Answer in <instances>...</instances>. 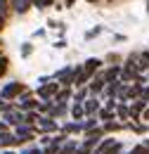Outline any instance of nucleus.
Returning <instances> with one entry per match:
<instances>
[{
    "instance_id": "nucleus-1",
    "label": "nucleus",
    "mask_w": 149,
    "mask_h": 154,
    "mask_svg": "<svg viewBox=\"0 0 149 154\" xmlns=\"http://www.w3.org/2000/svg\"><path fill=\"white\" fill-rule=\"evenodd\" d=\"M21 93H26V85L21 83V81H10L2 90H0V100L5 102V100H19Z\"/></svg>"
},
{
    "instance_id": "nucleus-2",
    "label": "nucleus",
    "mask_w": 149,
    "mask_h": 154,
    "mask_svg": "<svg viewBox=\"0 0 149 154\" xmlns=\"http://www.w3.org/2000/svg\"><path fill=\"white\" fill-rule=\"evenodd\" d=\"M59 83L57 81H50L47 85H43V88H36V95L45 102V104H55V97H57V93H59Z\"/></svg>"
},
{
    "instance_id": "nucleus-3",
    "label": "nucleus",
    "mask_w": 149,
    "mask_h": 154,
    "mask_svg": "<svg viewBox=\"0 0 149 154\" xmlns=\"http://www.w3.org/2000/svg\"><path fill=\"white\" fill-rule=\"evenodd\" d=\"M36 128H38V133L50 135V133H57V131H59V123H57V119H52V116L40 114V119H38V123H36Z\"/></svg>"
},
{
    "instance_id": "nucleus-4",
    "label": "nucleus",
    "mask_w": 149,
    "mask_h": 154,
    "mask_svg": "<svg viewBox=\"0 0 149 154\" xmlns=\"http://www.w3.org/2000/svg\"><path fill=\"white\" fill-rule=\"evenodd\" d=\"M52 81H57V83H59L62 88H71V83H74V66H71V64L62 66L59 71H55Z\"/></svg>"
},
{
    "instance_id": "nucleus-5",
    "label": "nucleus",
    "mask_w": 149,
    "mask_h": 154,
    "mask_svg": "<svg viewBox=\"0 0 149 154\" xmlns=\"http://www.w3.org/2000/svg\"><path fill=\"white\" fill-rule=\"evenodd\" d=\"M104 88H107L104 71H97V74L93 76V81L88 83V93H90V97H99L102 93H104Z\"/></svg>"
},
{
    "instance_id": "nucleus-6",
    "label": "nucleus",
    "mask_w": 149,
    "mask_h": 154,
    "mask_svg": "<svg viewBox=\"0 0 149 154\" xmlns=\"http://www.w3.org/2000/svg\"><path fill=\"white\" fill-rule=\"evenodd\" d=\"M17 107L24 112V114H26V112H38V100L33 97V93H31V90H26V93H21V95H19Z\"/></svg>"
},
{
    "instance_id": "nucleus-7",
    "label": "nucleus",
    "mask_w": 149,
    "mask_h": 154,
    "mask_svg": "<svg viewBox=\"0 0 149 154\" xmlns=\"http://www.w3.org/2000/svg\"><path fill=\"white\" fill-rule=\"evenodd\" d=\"M24 119H26V114H24L19 107H14V109H12V112H7V114H2V121H5L7 126H14V128L24 123Z\"/></svg>"
},
{
    "instance_id": "nucleus-8",
    "label": "nucleus",
    "mask_w": 149,
    "mask_h": 154,
    "mask_svg": "<svg viewBox=\"0 0 149 154\" xmlns=\"http://www.w3.org/2000/svg\"><path fill=\"white\" fill-rule=\"evenodd\" d=\"M17 145H24V140L17 137L14 133H2L0 135V149H12V147H17Z\"/></svg>"
},
{
    "instance_id": "nucleus-9",
    "label": "nucleus",
    "mask_w": 149,
    "mask_h": 154,
    "mask_svg": "<svg viewBox=\"0 0 149 154\" xmlns=\"http://www.w3.org/2000/svg\"><path fill=\"white\" fill-rule=\"evenodd\" d=\"M36 126H29V123H21V126H17L14 128V135L17 137H21L24 142H29V140H33V135H36Z\"/></svg>"
},
{
    "instance_id": "nucleus-10",
    "label": "nucleus",
    "mask_w": 149,
    "mask_h": 154,
    "mask_svg": "<svg viewBox=\"0 0 149 154\" xmlns=\"http://www.w3.org/2000/svg\"><path fill=\"white\" fill-rule=\"evenodd\" d=\"M83 109H85V119H88V116H97V112L102 109V102H99L97 97H88V100L83 102Z\"/></svg>"
},
{
    "instance_id": "nucleus-11",
    "label": "nucleus",
    "mask_w": 149,
    "mask_h": 154,
    "mask_svg": "<svg viewBox=\"0 0 149 154\" xmlns=\"http://www.w3.org/2000/svg\"><path fill=\"white\" fill-rule=\"evenodd\" d=\"M99 66H102V59H97V57H90V59L83 62V71L90 76V81H93V76L99 71Z\"/></svg>"
},
{
    "instance_id": "nucleus-12",
    "label": "nucleus",
    "mask_w": 149,
    "mask_h": 154,
    "mask_svg": "<svg viewBox=\"0 0 149 154\" xmlns=\"http://www.w3.org/2000/svg\"><path fill=\"white\" fill-rule=\"evenodd\" d=\"M10 7H12L19 17H21V14H26L33 5H31V0H10Z\"/></svg>"
},
{
    "instance_id": "nucleus-13",
    "label": "nucleus",
    "mask_w": 149,
    "mask_h": 154,
    "mask_svg": "<svg viewBox=\"0 0 149 154\" xmlns=\"http://www.w3.org/2000/svg\"><path fill=\"white\" fill-rule=\"evenodd\" d=\"M121 78V64H114V66H109L107 71H104V81L107 83H114V81H118Z\"/></svg>"
},
{
    "instance_id": "nucleus-14",
    "label": "nucleus",
    "mask_w": 149,
    "mask_h": 154,
    "mask_svg": "<svg viewBox=\"0 0 149 154\" xmlns=\"http://www.w3.org/2000/svg\"><path fill=\"white\" fill-rule=\"evenodd\" d=\"M71 119H74L76 123H83V121H85V109H83V104H78V102L71 104Z\"/></svg>"
},
{
    "instance_id": "nucleus-15",
    "label": "nucleus",
    "mask_w": 149,
    "mask_h": 154,
    "mask_svg": "<svg viewBox=\"0 0 149 154\" xmlns=\"http://www.w3.org/2000/svg\"><path fill=\"white\" fill-rule=\"evenodd\" d=\"M59 131L64 135H71V133H83V123H76V121H69L64 126H59Z\"/></svg>"
},
{
    "instance_id": "nucleus-16",
    "label": "nucleus",
    "mask_w": 149,
    "mask_h": 154,
    "mask_svg": "<svg viewBox=\"0 0 149 154\" xmlns=\"http://www.w3.org/2000/svg\"><path fill=\"white\" fill-rule=\"evenodd\" d=\"M116 119H118V121H121V123L126 126V121L130 119V107H128V104H121V102H118V107H116Z\"/></svg>"
},
{
    "instance_id": "nucleus-17",
    "label": "nucleus",
    "mask_w": 149,
    "mask_h": 154,
    "mask_svg": "<svg viewBox=\"0 0 149 154\" xmlns=\"http://www.w3.org/2000/svg\"><path fill=\"white\" fill-rule=\"evenodd\" d=\"M78 145H81V142H76V140H71V137H69V140H66V142L59 147V152H57V154H76Z\"/></svg>"
},
{
    "instance_id": "nucleus-18",
    "label": "nucleus",
    "mask_w": 149,
    "mask_h": 154,
    "mask_svg": "<svg viewBox=\"0 0 149 154\" xmlns=\"http://www.w3.org/2000/svg\"><path fill=\"white\" fill-rule=\"evenodd\" d=\"M114 119H116V112L107 109V107H102V109L97 112V121H102V123H109V121H114Z\"/></svg>"
},
{
    "instance_id": "nucleus-19",
    "label": "nucleus",
    "mask_w": 149,
    "mask_h": 154,
    "mask_svg": "<svg viewBox=\"0 0 149 154\" xmlns=\"http://www.w3.org/2000/svg\"><path fill=\"white\" fill-rule=\"evenodd\" d=\"M102 128H104V133H118V131H123L126 126H123L121 121L114 119V121H109V123H102Z\"/></svg>"
},
{
    "instance_id": "nucleus-20",
    "label": "nucleus",
    "mask_w": 149,
    "mask_h": 154,
    "mask_svg": "<svg viewBox=\"0 0 149 154\" xmlns=\"http://www.w3.org/2000/svg\"><path fill=\"white\" fill-rule=\"evenodd\" d=\"M99 126V121H97V116H88L85 121H83V135L85 133H90V131H95Z\"/></svg>"
},
{
    "instance_id": "nucleus-21",
    "label": "nucleus",
    "mask_w": 149,
    "mask_h": 154,
    "mask_svg": "<svg viewBox=\"0 0 149 154\" xmlns=\"http://www.w3.org/2000/svg\"><path fill=\"white\" fill-rule=\"evenodd\" d=\"M71 90H74V88H59V93H57L55 102H64V104H66V102L71 100Z\"/></svg>"
},
{
    "instance_id": "nucleus-22",
    "label": "nucleus",
    "mask_w": 149,
    "mask_h": 154,
    "mask_svg": "<svg viewBox=\"0 0 149 154\" xmlns=\"http://www.w3.org/2000/svg\"><path fill=\"white\" fill-rule=\"evenodd\" d=\"M19 55L24 59H29L31 55H33V43L31 40H26V43H21V48H19Z\"/></svg>"
},
{
    "instance_id": "nucleus-23",
    "label": "nucleus",
    "mask_w": 149,
    "mask_h": 154,
    "mask_svg": "<svg viewBox=\"0 0 149 154\" xmlns=\"http://www.w3.org/2000/svg\"><path fill=\"white\" fill-rule=\"evenodd\" d=\"M90 97V93H88V88H78L76 90V95H74V102H78V104H83L85 100Z\"/></svg>"
},
{
    "instance_id": "nucleus-24",
    "label": "nucleus",
    "mask_w": 149,
    "mask_h": 154,
    "mask_svg": "<svg viewBox=\"0 0 149 154\" xmlns=\"http://www.w3.org/2000/svg\"><path fill=\"white\" fill-rule=\"evenodd\" d=\"M102 31H104V26H95V29H88V31L83 33V38H85V40H93V38H97Z\"/></svg>"
},
{
    "instance_id": "nucleus-25",
    "label": "nucleus",
    "mask_w": 149,
    "mask_h": 154,
    "mask_svg": "<svg viewBox=\"0 0 149 154\" xmlns=\"http://www.w3.org/2000/svg\"><path fill=\"white\" fill-rule=\"evenodd\" d=\"M102 154H123V142H118V140H116L111 147H109L107 152H102Z\"/></svg>"
},
{
    "instance_id": "nucleus-26",
    "label": "nucleus",
    "mask_w": 149,
    "mask_h": 154,
    "mask_svg": "<svg viewBox=\"0 0 149 154\" xmlns=\"http://www.w3.org/2000/svg\"><path fill=\"white\" fill-rule=\"evenodd\" d=\"M7 66H10V59L2 55V57H0V76H5V74H7Z\"/></svg>"
},
{
    "instance_id": "nucleus-27",
    "label": "nucleus",
    "mask_w": 149,
    "mask_h": 154,
    "mask_svg": "<svg viewBox=\"0 0 149 154\" xmlns=\"http://www.w3.org/2000/svg\"><path fill=\"white\" fill-rule=\"evenodd\" d=\"M21 154H43V147H38V145H31V147H26Z\"/></svg>"
},
{
    "instance_id": "nucleus-28",
    "label": "nucleus",
    "mask_w": 149,
    "mask_h": 154,
    "mask_svg": "<svg viewBox=\"0 0 149 154\" xmlns=\"http://www.w3.org/2000/svg\"><path fill=\"white\" fill-rule=\"evenodd\" d=\"M7 10H10V0H0V17H7Z\"/></svg>"
},
{
    "instance_id": "nucleus-29",
    "label": "nucleus",
    "mask_w": 149,
    "mask_h": 154,
    "mask_svg": "<svg viewBox=\"0 0 149 154\" xmlns=\"http://www.w3.org/2000/svg\"><path fill=\"white\" fill-rule=\"evenodd\" d=\"M52 48H57V50H64V48H66V38H57L55 43H52Z\"/></svg>"
},
{
    "instance_id": "nucleus-30",
    "label": "nucleus",
    "mask_w": 149,
    "mask_h": 154,
    "mask_svg": "<svg viewBox=\"0 0 149 154\" xmlns=\"http://www.w3.org/2000/svg\"><path fill=\"white\" fill-rule=\"evenodd\" d=\"M52 81V76H38V88H43V85H47Z\"/></svg>"
},
{
    "instance_id": "nucleus-31",
    "label": "nucleus",
    "mask_w": 149,
    "mask_h": 154,
    "mask_svg": "<svg viewBox=\"0 0 149 154\" xmlns=\"http://www.w3.org/2000/svg\"><path fill=\"white\" fill-rule=\"evenodd\" d=\"M59 152V147H55V145H47V147H43V154H57Z\"/></svg>"
},
{
    "instance_id": "nucleus-32",
    "label": "nucleus",
    "mask_w": 149,
    "mask_h": 154,
    "mask_svg": "<svg viewBox=\"0 0 149 154\" xmlns=\"http://www.w3.org/2000/svg\"><path fill=\"white\" fill-rule=\"evenodd\" d=\"M31 5H33L36 10H45V0H31Z\"/></svg>"
},
{
    "instance_id": "nucleus-33",
    "label": "nucleus",
    "mask_w": 149,
    "mask_h": 154,
    "mask_svg": "<svg viewBox=\"0 0 149 154\" xmlns=\"http://www.w3.org/2000/svg\"><path fill=\"white\" fill-rule=\"evenodd\" d=\"M140 57H142V62H144V66H147V71H149V50H144Z\"/></svg>"
},
{
    "instance_id": "nucleus-34",
    "label": "nucleus",
    "mask_w": 149,
    "mask_h": 154,
    "mask_svg": "<svg viewBox=\"0 0 149 154\" xmlns=\"http://www.w3.org/2000/svg\"><path fill=\"white\" fill-rule=\"evenodd\" d=\"M2 133H10V126H7L5 121H0V135H2Z\"/></svg>"
},
{
    "instance_id": "nucleus-35",
    "label": "nucleus",
    "mask_w": 149,
    "mask_h": 154,
    "mask_svg": "<svg viewBox=\"0 0 149 154\" xmlns=\"http://www.w3.org/2000/svg\"><path fill=\"white\" fill-rule=\"evenodd\" d=\"M57 26H59V21H57V19H50V21H47V29H57Z\"/></svg>"
},
{
    "instance_id": "nucleus-36",
    "label": "nucleus",
    "mask_w": 149,
    "mask_h": 154,
    "mask_svg": "<svg viewBox=\"0 0 149 154\" xmlns=\"http://www.w3.org/2000/svg\"><path fill=\"white\" fill-rule=\"evenodd\" d=\"M43 36H45V29H38L36 33H33V38H43Z\"/></svg>"
},
{
    "instance_id": "nucleus-37",
    "label": "nucleus",
    "mask_w": 149,
    "mask_h": 154,
    "mask_svg": "<svg viewBox=\"0 0 149 154\" xmlns=\"http://www.w3.org/2000/svg\"><path fill=\"white\" fill-rule=\"evenodd\" d=\"M76 5V0H64V7H74Z\"/></svg>"
},
{
    "instance_id": "nucleus-38",
    "label": "nucleus",
    "mask_w": 149,
    "mask_h": 154,
    "mask_svg": "<svg viewBox=\"0 0 149 154\" xmlns=\"http://www.w3.org/2000/svg\"><path fill=\"white\" fill-rule=\"evenodd\" d=\"M142 119H144V121H149V109H144V112H142Z\"/></svg>"
},
{
    "instance_id": "nucleus-39",
    "label": "nucleus",
    "mask_w": 149,
    "mask_h": 154,
    "mask_svg": "<svg viewBox=\"0 0 149 154\" xmlns=\"http://www.w3.org/2000/svg\"><path fill=\"white\" fill-rule=\"evenodd\" d=\"M142 145H144V147L149 149V137H144V140H142Z\"/></svg>"
},
{
    "instance_id": "nucleus-40",
    "label": "nucleus",
    "mask_w": 149,
    "mask_h": 154,
    "mask_svg": "<svg viewBox=\"0 0 149 154\" xmlns=\"http://www.w3.org/2000/svg\"><path fill=\"white\" fill-rule=\"evenodd\" d=\"M0 154H17V152H12V149H2Z\"/></svg>"
},
{
    "instance_id": "nucleus-41",
    "label": "nucleus",
    "mask_w": 149,
    "mask_h": 154,
    "mask_svg": "<svg viewBox=\"0 0 149 154\" xmlns=\"http://www.w3.org/2000/svg\"><path fill=\"white\" fill-rule=\"evenodd\" d=\"M2 26H5V17H0V31H2Z\"/></svg>"
},
{
    "instance_id": "nucleus-42",
    "label": "nucleus",
    "mask_w": 149,
    "mask_h": 154,
    "mask_svg": "<svg viewBox=\"0 0 149 154\" xmlns=\"http://www.w3.org/2000/svg\"><path fill=\"white\" fill-rule=\"evenodd\" d=\"M85 2H90V5H95V2H97V0H85Z\"/></svg>"
},
{
    "instance_id": "nucleus-43",
    "label": "nucleus",
    "mask_w": 149,
    "mask_h": 154,
    "mask_svg": "<svg viewBox=\"0 0 149 154\" xmlns=\"http://www.w3.org/2000/svg\"><path fill=\"white\" fill-rule=\"evenodd\" d=\"M147 14H149V0H147Z\"/></svg>"
},
{
    "instance_id": "nucleus-44",
    "label": "nucleus",
    "mask_w": 149,
    "mask_h": 154,
    "mask_svg": "<svg viewBox=\"0 0 149 154\" xmlns=\"http://www.w3.org/2000/svg\"><path fill=\"white\" fill-rule=\"evenodd\" d=\"M0 107H2V100H0Z\"/></svg>"
}]
</instances>
